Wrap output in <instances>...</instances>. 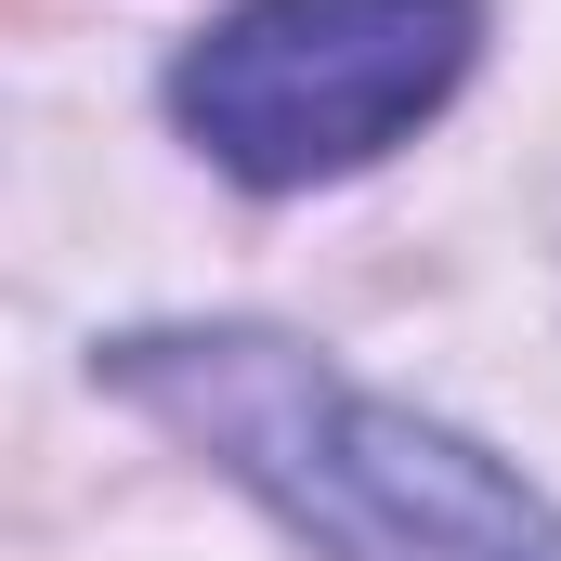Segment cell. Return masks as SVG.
<instances>
[{
    "instance_id": "cell-2",
    "label": "cell",
    "mask_w": 561,
    "mask_h": 561,
    "mask_svg": "<svg viewBox=\"0 0 561 561\" xmlns=\"http://www.w3.org/2000/svg\"><path fill=\"white\" fill-rule=\"evenodd\" d=\"M483 53V0H236L183 39L170 118L209 170L300 196L444 118Z\"/></svg>"
},
{
    "instance_id": "cell-1",
    "label": "cell",
    "mask_w": 561,
    "mask_h": 561,
    "mask_svg": "<svg viewBox=\"0 0 561 561\" xmlns=\"http://www.w3.org/2000/svg\"><path fill=\"white\" fill-rule=\"evenodd\" d=\"M105 379L183 444H209L287 536L327 561H561V510L470 431L379 405L313 340L275 327H144L105 340Z\"/></svg>"
}]
</instances>
